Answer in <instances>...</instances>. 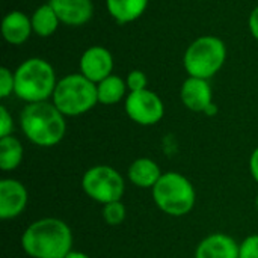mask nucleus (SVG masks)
I'll return each mask as SVG.
<instances>
[{
    "mask_svg": "<svg viewBox=\"0 0 258 258\" xmlns=\"http://www.w3.org/2000/svg\"><path fill=\"white\" fill-rule=\"evenodd\" d=\"M183 104L192 112H206L213 104L212 86L206 79L189 77L180 91Z\"/></svg>",
    "mask_w": 258,
    "mask_h": 258,
    "instance_id": "9b49d317",
    "label": "nucleus"
},
{
    "mask_svg": "<svg viewBox=\"0 0 258 258\" xmlns=\"http://www.w3.org/2000/svg\"><path fill=\"white\" fill-rule=\"evenodd\" d=\"M249 171L252 178L258 183V148H255L249 157Z\"/></svg>",
    "mask_w": 258,
    "mask_h": 258,
    "instance_id": "393cba45",
    "label": "nucleus"
},
{
    "mask_svg": "<svg viewBox=\"0 0 258 258\" xmlns=\"http://www.w3.org/2000/svg\"><path fill=\"white\" fill-rule=\"evenodd\" d=\"M14 88H15V76L6 67H2L0 68V97L6 98L8 95H11V92H14Z\"/></svg>",
    "mask_w": 258,
    "mask_h": 258,
    "instance_id": "4be33fe9",
    "label": "nucleus"
},
{
    "mask_svg": "<svg viewBox=\"0 0 258 258\" xmlns=\"http://www.w3.org/2000/svg\"><path fill=\"white\" fill-rule=\"evenodd\" d=\"M82 187L91 200L104 206L113 201H121L125 190V183L122 175L115 168L98 165L85 172Z\"/></svg>",
    "mask_w": 258,
    "mask_h": 258,
    "instance_id": "0eeeda50",
    "label": "nucleus"
},
{
    "mask_svg": "<svg viewBox=\"0 0 258 258\" xmlns=\"http://www.w3.org/2000/svg\"><path fill=\"white\" fill-rule=\"evenodd\" d=\"M227 48L222 39L206 35L195 39L184 53V68L189 77L210 79L224 65Z\"/></svg>",
    "mask_w": 258,
    "mask_h": 258,
    "instance_id": "423d86ee",
    "label": "nucleus"
},
{
    "mask_svg": "<svg viewBox=\"0 0 258 258\" xmlns=\"http://www.w3.org/2000/svg\"><path fill=\"white\" fill-rule=\"evenodd\" d=\"M127 88L130 89V92L147 89V76L142 71H139V70L132 71L127 76Z\"/></svg>",
    "mask_w": 258,
    "mask_h": 258,
    "instance_id": "5701e85b",
    "label": "nucleus"
},
{
    "mask_svg": "<svg viewBox=\"0 0 258 258\" xmlns=\"http://www.w3.org/2000/svg\"><path fill=\"white\" fill-rule=\"evenodd\" d=\"M24 150L21 142L11 136L0 138V168L2 171H14L23 162Z\"/></svg>",
    "mask_w": 258,
    "mask_h": 258,
    "instance_id": "f3484780",
    "label": "nucleus"
},
{
    "mask_svg": "<svg viewBox=\"0 0 258 258\" xmlns=\"http://www.w3.org/2000/svg\"><path fill=\"white\" fill-rule=\"evenodd\" d=\"M113 70V57L110 51L101 45L89 47L80 57L82 74L94 83H100L110 76Z\"/></svg>",
    "mask_w": 258,
    "mask_h": 258,
    "instance_id": "1a4fd4ad",
    "label": "nucleus"
},
{
    "mask_svg": "<svg viewBox=\"0 0 258 258\" xmlns=\"http://www.w3.org/2000/svg\"><path fill=\"white\" fill-rule=\"evenodd\" d=\"M21 246L32 258H65L73 251V233L67 222L44 218L26 228Z\"/></svg>",
    "mask_w": 258,
    "mask_h": 258,
    "instance_id": "f257e3e1",
    "label": "nucleus"
},
{
    "mask_svg": "<svg viewBox=\"0 0 258 258\" xmlns=\"http://www.w3.org/2000/svg\"><path fill=\"white\" fill-rule=\"evenodd\" d=\"M127 91V82L118 76H109L100 83H97L98 103L101 104H116L119 103Z\"/></svg>",
    "mask_w": 258,
    "mask_h": 258,
    "instance_id": "6ab92c4d",
    "label": "nucleus"
},
{
    "mask_svg": "<svg viewBox=\"0 0 258 258\" xmlns=\"http://www.w3.org/2000/svg\"><path fill=\"white\" fill-rule=\"evenodd\" d=\"M32 20L20 11L9 12L2 21V35L9 44H23L32 33Z\"/></svg>",
    "mask_w": 258,
    "mask_h": 258,
    "instance_id": "4468645a",
    "label": "nucleus"
},
{
    "mask_svg": "<svg viewBox=\"0 0 258 258\" xmlns=\"http://www.w3.org/2000/svg\"><path fill=\"white\" fill-rule=\"evenodd\" d=\"M127 175L135 186L141 189H153L156 183L160 180L162 171L154 160L148 157H141L128 166Z\"/></svg>",
    "mask_w": 258,
    "mask_h": 258,
    "instance_id": "2eb2a0df",
    "label": "nucleus"
},
{
    "mask_svg": "<svg viewBox=\"0 0 258 258\" xmlns=\"http://www.w3.org/2000/svg\"><path fill=\"white\" fill-rule=\"evenodd\" d=\"M20 124L24 136L38 147L57 145L67 132L65 115L48 101L27 104L20 115Z\"/></svg>",
    "mask_w": 258,
    "mask_h": 258,
    "instance_id": "f03ea898",
    "label": "nucleus"
},
{
    "mask_svg": "<svg viewBox=\"0 0 258 258\" xmlns=\"http://www.w3.org/2000/svg\"><path fill=\"white\" fill-rule=\"evenodd\" d=\"M27 190L23 183L12 178L0 181V218L14 219L20 216L27 206Z\"/></svg>",
    "mask_w": 258,
    "mask_h": 258,
    "instance_id": "9d476101",
    "label": "nucleus"
},
{
    "mask_svg": "<svg viewBox=\"0 0 258 258\" xmlns=\"http://www.w3.org/2000/svg\"><path fill=\"white\" fill-rule=\"evenodd\" d=\"M14 76V92L27 104L47 101L48 97H53L57 85L53 67L41 57H30L24 60L17 68Z\"/></svg>",
    "mask_w": 258,
    "mask_h": 258,
    "instance_id": "7ed1b4c3",
    "label": "nucleus"
},
{
    "mask_svg": "<svg viewBox=\"0 0 258 258\" xmlns=\"http://www.w3.org/2000/svg\"><path fill=\"white\" fill-rule=\"evenodd\" d=\"M14 130V122H12V116L9 115L8 109L5 106L0 107V138H6L11 136Z\"/></svg>",
    "mask_w": 258,
    "mask_h": 258,
    "instance_id": "b1692460",
    "label": "nucleus"
},
{
    "mask_svg": "<svg viewBox=\"0 0 258 258\" xmlns=\"http://www.w3.org/2000/svg\"><path fill=\"white\" fill-rule=\"evenodd\" d=\"M239 258H258V234L248 236L240 243Z\"/></svg>",
    "mask_w": 258,
    "mask_h": 258,
    "instance_id": "412c9836",
    "label": "nucleus"
},
{
    "mask_svg": "<svg viewBox=\"0 0 258 258\" xmlns=\"http://www.w3.org/2000/svg\"><path fill=\"white\" fill-rule=\"evenodd\" d=\"M50 5L60 23L67 26H82L88 23L94 11L91 0H50Z\"/></svg>",
    "mask_w": 258,
    "mask_h": 258,
    "instance_id": "ddd939ff",
    "label": "nucleus"
},
{
    "mask_svg": "<svg viewBox=\"0 0 258 258\" xmlns=\"http://www.w3.org/2000/svg\"><path fill=\"white\" fill-rule=\"evenodd\" d=\"M125 112L132 121L141 125L157 124L165 115V106L160 97L150 91L142 89L130 92L125 98Z\"/></svg>",
    "mask_w": 258,
    "mask_h": 258,
    "instance_id": "6e6552de",
    "label": "nucleus"
},
{
    "mask_svg": "<svg viewBox=\"0 0 258 258\" xmlns=\"http://www.w3.org/2000/svg\"><path fill=\"white\" fill-rule=\"evenodd\" d=\"M65 258H91L89 255H86L85 252H80V251H71Z\"/></svg>",
    "mask_w": 258,
    "mask_h": 258,
    "instance_id": "bb28decb",
    "label": "nucleus"
},
{
    "mask_svg": "<svg viewBox=\"0 0 258 258\" xmlns=\"http://www.w3.org/2000/svg\"><path fill=\"white\" fill-rule=\"evenodd\" d=\"M150 0H106L109 14L121 24L138 20L147 9Z\"/></svg>",
    "mask_w": 258,
    "mask_h": 258,
    "instance_id": "dca6fc26",
    "label": "nucleus"
},
{
    "mask_svg": "<svg viewBox=\"0 0 258 258\" xmlns=\"http://www.w3.org/2000/svg\"><path fill=\"white\" fill-rule=\"evenodd\" d=\"M239 246L233 237L215 233L200 242L195 258H239Z\"/></svg>",
    "mask_w": 258,
    "mask_h": 258,
    "instance_id": "f8f14e48",
    "label": "nucleus"
},
{
    "mask_svg": "<svg viewBox=\"0 0 258 258\" xmlns=\"http://www.w3.org/2000/svg\"><path fill=\"white\" fill-rule=\"evenodd\" d=\"M98 103L97 83L83 74H70L60 79L53 92V104L65 116H79Z\"/></svg>",
    "mask_w": 258,
    "mask_h": 258,
    "instance_id": "20e7f679",
    "label": "nucleus"
},
{
    "mask_svg": "<svg viewBox=\"0 0 258 258\" xmlns=\"http://www.w3.org/2000/svg\"><path fill=\"white\" fill-rule=\"evenodd\" d=\"M32 27H33V32L42 38H47L50 35H53L60 23L59 17L56 15L54 9L51 8L50 3L47 5H42L39 6L33 15H32Z\"/></svg>",
    "mask_w": 258,
    "mask_h": 258,
    "instance_id": "a211bd4d",
    "label": "nucleus"
},
{
    "mask_svg": "<svg viewBox=\"0 0 258 258\" xmlns=\"http://www.w3.org/2000/svg\"><path fill=\"white\" fill-rule=\"evenodd\" d=\"M255 204H257V209H258V195H257V200H255Z\"/></svg>",
    "mask_w": 258,
    "mask_h": 258,
    "instance_id": "cd10ccee",
    "label": "nucleus"
},
{
    "mask_svg": "<svg viewBox=\"0 0 258 258\" xmlns=\"http://www.w3.org/2000/svg\"><path fill=\"white\" fill-rule=\"evenodd\" d=\"M125 206L121 201H113L103 206V219L107 225L116 227L121 225L125 219Z\"/></svg>",
    "mask_w": 258,
    "mask_h": 258,
    "instance_id": "aec40b11",
    "label": "nucleus"
},
{
    "mask_svg": "<svg viewBox=\"0 0 258 258\" xmlns=\"http://www.w3.org/2000/svg\"><path fill=\"white\" fill-rule=\"evenodd\" d=\"M156 206L169 216H184L195 206L194 184L178 172H165L151 189Z\"/></svg>",
    "mask_w": 258,
    "mask_h": 258,
    "instance_id": "39448f33",
    "label": "nucleus"
},
{
    "mask_svg": "<svg viewBox=\"0 0 258 258\" xmlns=\"http://www.w3.org/2000/svg\"><path fill=\"white\" fill-rule=\"evenodd\" d=\"M249 30H251L252 36L258 39V6L249 15Z\"/></svg>",
    "mask_w": 258,
    "mask_h": 258,
    "instance_id": "a878e982",
    "label": "nucleus"
}]
</instances>
